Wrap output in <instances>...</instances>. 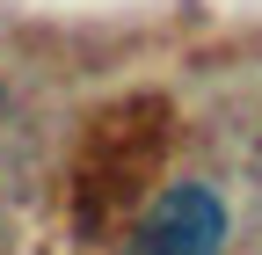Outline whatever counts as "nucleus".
Here are the masks:
<instances>
[{"label": "nucleus", "instance_id": "obj_1", "mask_svg": "<svg viewBox=\"0 0 262 255\" xmlns=\"http://www.w3.org/2000/svg\"><path fill=\"white\" fill-rule=\"evenodd\" d=\"M168 124H175V110L160 95H124V102L88 117L73 168H66V197H73L80 233H110L146 204V189L160 182V161H168Z\"/></svg>", "mask_w": 262, "mask_h": 255}, {"label": "nucleus", "instance_id": "obj_2", "mask_svg": "<svg viewBox=\"0 0 262 255\" xmlns=\"http://www.w3.org/2000/svg\"><path fill=\"white\" fill-rule=\"evenodd\" d=\"M226 248V211L204 182L160 189L153 211L139 219V233L124 241V255H219Z\"/></svg>", "mask_w": 262, "mask_h": 255}]
</instances>
